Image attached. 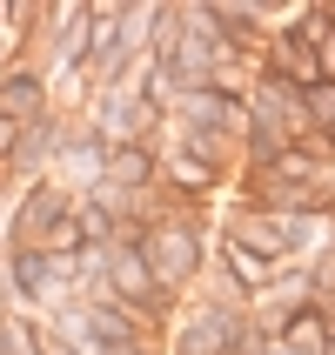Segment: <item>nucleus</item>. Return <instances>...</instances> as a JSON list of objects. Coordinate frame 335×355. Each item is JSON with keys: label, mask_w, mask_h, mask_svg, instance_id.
I'll list each match as a JSON object with an SVG mask.
<instances>
[{"label": "nucleus", "mask_w": 335, "mask_h": 355, "mask_svg": "<svg viewBox=\"0 0 335 355\" xmlns=\"http://www.w3.org/2000/svg\"><path fill=\"white\" fill-rule=\"evenodd\" d=\"M141 261L155 268V282L175 295V288H188V282L201 275V261H208V235H201L195 208H168V215H148V228L135 235Z\"/></svg>", "instance_id": "f257e3e1"}, {"label": "nucleus", "mask_w": 335, "mask_h": 355, "mask_svg": "<svg viewBox=\"0 0 335 355\" xmlns=\"http://www.w3.org/2000/svg\"><path fill=\"white\" fill-rule=\"evenodd\" d=\"M322 355H335V329H329V349H322Z\"/></svg>", "instance_id": "1a4fd4ad"}, {"label": "nucleus", "mask_w": 335, "mask_h": 355, "mask_svg": "<svg viewBox=\"0 0 335 355\" xmlns=\"http://www.w3.org/2000/svg\"><path fill=\"white\" fill-rule=\"evenodd\" d=\"M302 114H309L316 141H329V135H335V80H316V87L302 94Z\"/></svg>", "instance_id": "0eeeda50"}, {"label": "nucleus", "mask_w": 335, "mask_h": 355, "mask_svg": "<svg viewBox=\"0 0 335 355\" xmlns=\"http://www.w3.org/2000/svg\"><path fill=\"white\" fill-rule=\"evenodd\" d=\"M0 175H7V168H0Z\"/></svg>", "instance_id": "9d476101"}, {"label": "nucleus", "mask_w": 335, "mask_h": 355, "mask_svg": "<svg viewBox=\"0 0 335 355\" xmlns=\"http://www.w3.org/2000/svg\"><path fill=\"white\" fill-rule=\"evenodd\" d=\"M0 121H14V128L47 121V74L40 67H0Z\"/></svg>", "instance_id": "20e7f679"}, {"label": "nucleus", "mask_w": 335, "mask_h": 355, "mask_svg": "<svg viewBox=\"0 0 335 355\" xmlns=\"http://www.w3.org/2000/svg\"><path fill=\"white\" fill-rule=\"evenodd\" d=\"M161 181V155L148 141H128V148H108V168H101V195H121L135 201L141 188H155Z\"/></svg>", "instance_id": "7ed1b4c3"}, {"label": "nucleus", "mask_w": 335, "mask_h": 355, "mask_svg": "<svg viewBox=\"0 0 335 355\" xmlns=\"http://www.w3.org/2000/svg\"><path fill=\"white\" fill-rule=\"evenodd\" d=\"M54 141H60V128H54V121H40V128H20L14 155H7V175L40 181V168H54Z\"/></svg>", "instance_id": "423d86ee"}, {"label": "nucleus", "mask_w": 335, "mask_h": 355, "mask_svg": "<svg viewBox=\"0 0 335 355\" xmlns=\"http://www.w3.org/2000/svg\"><path fill=\"white\" fill-rule=\"evenodd\" d=\"M14 141H20V128H14V121H0V168H7V155H14Z\"/></svg>", "instance_id": "6e6552de"}, {"label": "nucleus", "mask_w": 335, "mask_h": 355, "mask_svg": "<svg viewBox=\"0 0 335 355\" xmlns=\"http://www.w3.org/2000/svg\"><path fill=\"white\" fill-rule=\"evenodd\" d=\"M94 288H101V295H114V302H128V309H141V315H161V309H168V288L155 282V268L141 261L135 241L108 248V268H101ZM80 295H87V288H80ZM80 295H74V302H80Z\"/></svg>", "instance_id": "f03ea898"}, {"label": "nucleus", "mask_w": 335, "mask_h": 355, "mask_svg": "<svg viewBox=\"0 0 335 355\" xmlns=\"http://www.w3.org/2000/svg\"><path fill=\"white\" fill-rule=\"evenodd\" d=\"M161 175H168V188H181V195H208V188H221L228 168L188 155V148H161Z\"/></svg>", "instance_id": "39448f33"}]
</instances>
